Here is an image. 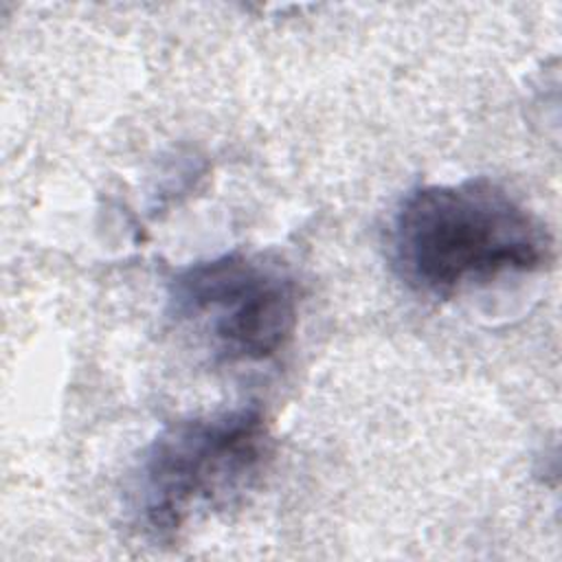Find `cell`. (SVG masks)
I'll list each match as a JSON object with an SVG mask.
<instances>
[{
    "label": "cell",
    "instance_id": "6da1fadb",
    "mask_svg": "<svg viewBox=\"0 0 562 562\" xmlns=\"http://www.w3.org/2000/svg\"><path fill=\"white\" fill-rule=\"evenodd\" d=\"M549 228L490 178L419 184L393 211L389 257L395 274L426 296L533 272L551 261Z\"/></svg>",
    "mask_w": 562,
    "mask_h": 562
},
{
    "label": "cell",
    "instance_id": "7a4b0ae2",
    "mask_svg": "<svg viewBox=\"0 0 562 562\" xmlns=\"http://www.w3.org/2000/svg\"><path fill=\"white\" fill-rule=\"evenodd\" d=\"M270 459L272 432L257 406L178 419L151 439L134 470V525L151 542H173L252 492Z\"/></svg>",
    "mask_w": 562,
    "mask_h": 562
},
{
    "label": "cell",
    "instance_id": "3957f363",
    "mask_svg": "<svg viewBox=\"0 0 562 562\" xmlns=\"http://www.w3.org/2000/svg\"><path fill=\"white\" fill-rule=\"evenodd\" d=\"M169 314L191 327L217 362H261L294 336L301 290L279 259L233 250L178 270Z\"/></svg>",
    "mask_w": 562,
    "mask_h": 562
}]
</instances>
